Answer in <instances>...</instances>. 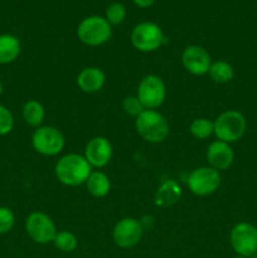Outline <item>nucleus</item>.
<instances>
[{
    "label": "nucleus",
    "mask_w": 257,
    "mask_h": 258,
    "mask_svg": "<svg viewBox=\"0 0 257 258\" xmlns=\"http://www.w3.org/2000/svg\"><path fill=\"white\" fill-rule=\"evenodd\" d=\"M85 184L88 193L95 198H103L111 189L110 179L102 171H92Z\"/></svg>",
    "instance_id": "nucleus-18"
},
{
    "label": "nucleus",
    "mask_w": 257,
    "mask_h": 258,
    "mask_svg": "<svg viewBox=\"0 0 257 258\" xmlns=\"http://www.w3.org/2000/svg\"><path fill=\"white\" fill-rule=\"evenodd\" d=\"M136 97L140 100L146 110H155V108L160 107L165 101V83L159 76H145L139 83Z\"/></svg>",
    "instance_id": "nucleus-10"
},
{
    "label": "nucleus",
    "mask_w": 257,
    "mask_h": 258,
    "mask_svg": "<svg viewBox=\"0 0 257 258\" xmlns=\"http://www.w3.org/2000/svg\"><path fill=\"white\" fill-rule=\"evenodd\" d=\"M139 222H140L141 227H143V229H144V231H145V229L151 228V227H153L154 217L153 216H144L143 218H141Z\"/></svg>",
    "instance_id": "nucleus-27"
},
{
    "label": "nucleus",
    "mask_w": 257,
    "mask_h": 258,
    "mask_svg": "<svg viewBox=\"0 0 257 258\" xmlns=\"http://www.w3.org/2000/svg\"><path fill=\"white\" fill-rule=\"evenodd\" d=\"M3 93V83H2V81H0V95H2Z\"/></svg>",
    "instance_id": "nucleus-29"
},
{
    "label": "nucleus",
    "mask_w": 257,
    "mask_h": 258,
    "mask_svg": "<svg viewBox=\"0 0 257 258\" xmlns=\"http://www.w3.org/2000/svg\"><path fill=\"white\" fill-rule=\"evenodd\" d=\"M122 108L125 111V113H127L128 116H133L135 118L138 116H140L146 110L136 96H128V97L123 98Z\"/></svg>",
    "instance_id": "nucleus-24"
},
{
    "label": "nucleus",
    "mask_w": 257,
    "mask_h": 258,
    "mask_svg": "<svg viewBox=\"0 0 257 258\" xmlns=\"http://www.w3.org/2000/svg\"><path fill=\"white\" fill-rule=\"evenodd\" d=\"M22 113L25 122L29 126H33V127H40L45 117L44 107L37 100L27 101L23 106Z\"/></svg>",
    "instance_id": "nucleus-19"
},
{
    "label": "nucleus",
    "mask_w": 257,
    "mask_h": 258,
    "mask_svg": "<svg viewBox=\"0 0 257 258\" xmlns=\"http://www.w3.org/2000/svg\"><path fill=\"white\" fill-rule=\"evenodd\" d=\"M15 224V216L8 207H0V234L9 233Z\"/></svg>",
    "instance_id": "nucleus-26"
},
{
    "label": "nucleus",
    "mask_w": 257,
    "mask_h": 258,
    "mask_svg": "<svg viewBox=\"0 0 257 258\" xmlns=\"http://www.w3.org/2000/svg\"><path fill=\"white\" fill-rule=\"evenodd\" d=\"M165 35L158 24L153 22H143L131 32V43L140 52H154L165 43Z\"/></svg>",
    "instance_id": "nucleus-5"
},
{
    "label": "nucleus",
    "mask_w": 257,
    "mask_h": 258,
    "mask_svg": "<svg viewBox=\"0 0 257 258\" xmlns=\"http://www.w3.org/2000/svg\"><path fill=\"white\" fill-rule=\"evenodd\" d=\"M22 44L13 34H0V64H9L18 59Z\"/></svg>",
    "instance_id": "nucleus-17"
},
{
    "label": "nucleus",
    "mask_w": 257,
    "mask_h": 258,
    "mask_svg": "<svg viewBox=\"0 0 257 258\" xmlns=\"http://www.w3.org/2000/svg\"><path fill=\"white\" fill-rule=\"evenodd\" d=\"M14 127V117L12 111L4 105H0V136H5L12 133Z\"/></svg>",
    "instance_id": "nucleus-25"
},
{
    "label": "nucleus",
    "mask_w": 257,
    "mask_h": 258,
    "mask_svg": "<svg viewBox=\"0 0 257 258\" xmlns=\"http://www.w3.org/2000/svg\"><path fill=\"white\" fill-rule=\"evenodd\" d=\"M234 258H247V257H242V256H236Z\"/></svg>",
    "instance_id": "nucleus-30"
},
{
    "label": "nucleus",
    "mask_w": 257,
    "mask_h": 258,
    "mask_svg": "<svg viewBox=\"0 0 257 258\" xmlns=\"http://www.w3.org/2000/svg\"><path fill=\"white\" fill-rule=\"evenodd\" d=\"M126 18V8L121 3H112L107 7L105 13V19L107 20L111 27L120 25Z\"/></svg>",
    "instance_id": "nucleus-23"
},
{
    "label": "nucleus",
    "mask_w": 257,
    "mask_h": 258,
    "mask_svg": "<svg viewBox=\"0 0 257 258\" xmlns=\"http://www.w3.org/2000/svg\"><path fill=\"white\" fill-rule=\"evenodd\" d=\"M189 131H190L193 138L198 139V140H206V139H208L209 136H212L214 134V123L212 121H209L208 118H196L190 123Z\"/></svg>",
    "instance_id": "nucleus-22"
},
{
    "label": "nucleus",
    "mask_w": 257,
    "mask_h": 258,
    "mask_svg": "<svg viewBox=\"0 0 257 258\" xmlns=\"http://www.w3.org/2000/svg\"><path fill=\"white\" fill-rule=\"evenodd\" d=\"M65 144L66 140L63 134L53 126H40L33 133V149L40 155H58L65 148Z\"/></svg>",
    "instance_id": "nucleus-9"
},
{
    "label": "nucleus",
    "mask_w": 257,
    "mask_h": 258,
    "mask_svg": "<svg viewBox=\"0 0 257 258\" xmlns=\"http://www.w3.org/2000/svg\"><path fill=\"white\" fill-rule=\"evenodd\" d=\"M229 243L237 256L252 258L257 254V228L251 223L241 222L232 228Z\"/></svg>",
    "instance_id": "nucleus-6"
},
{
    "label": "nucleus",
    "mask_w": 257,
    "mask_h": 258,
    "mask_svg": "<svg viewBox=\"0 0 257 258\" xmlns=\"http://www.w3.org/2000/svg\"><path fill=\"white\" fill-rule=\"evenodd\" d=\"M181 63L189 73L194 76L207 75L211 68L212 58L201 45H189L183 50Z\"/></svg>",
    "instance_id": "nucleus-12"
},
{
    "label": "nucleus",
    "mask_w": 257,
    "mask_h": 258,
    "mask_svg": "<svg viewBox=\"0 0 257 258\" xmlns=\"http://www.w3.org/2000/svg\"><path fill=\"white\" fill-rule=\"evenodd\" d=\"M112 34V27L103 17L91 15L78 24L77 37L88 47H98L108 42Z\"/></svg>",
    "instance_id": "nucleus-3"
},
{
    "label": "nucleus",
    "mask_w": 257,
    "mask_h": 258,
    "mask_svg": "<svg viewBox=\"0 0 257 258\" xmlns=\"http://www.w3.org/2000/svg\"><path fill=\"white\" fill-rule=\"evenodd\" d=\"M83 156L91 168H103L112 158V145L108 139L103 136H95L86 145Z\"/></svg>",
    "instance_id": "nucleus-13"
},
{
    "label": "nucleus",
    "mask_w": 257,
    "mask_h": 258,
    "mask_svg": "<svg viewBox=\"0 0 257 258\" xmlns=\"http://www.w3.org/2000/svg\"><path fill=\"white\" fill-rule=\"evenodd\" d=\"M144 229L140 222L131 217L120 219L112 229V239L117 247L128 249L135 247L141 241Z\"/></svg>",
    "instance_id": "nucleus-11"
},
{
    "label": "nucleus",
    "mask_w": 257,
    "mask_h": 258,
    "mask_svg": "<svg viewBox=\"0 0 257 258\" xmlns=\"http://www.w3.org/2000/svg\"><path fill=\"white\" fill-rule=\"evenodd\" d=\"M181 198V188L175 180L169 179L159 185L155 193V206L159 208H168L178 203Z\"/></svg>",
    "instance_id": "nucleus-16"
},
{
    "label": "nucleus",
    "mask_w": 257,
    "mask_h": 258,
    "mask_svg": "<svg viewBox=\"0 0 257 258\" xmlns=\"http://www.w3.org/2000/svg\"><path fill=\"white\" fill-rule=\"evenodd\" d=\"M57 249L65 253H70L73 252L78 246V239L72 232L70 231H59L55 234L54 239L52 242Z\"/></svg>",
    "instance_id": "nucleus-21"
},
{
    "label": "nucleus",
    "mask_w": 257,
    "mask_h": 258,
    "mask_svg": "<svg viewBox=\"0 0 257 258\" xmlns=\"http://www.w3.org/2000/svg\"><path fill=\"white\" fill-rule=\"evenodd\" d=\"M58 181L66 186H78L86 183L92 168L83 155L67 154L57 161L54 168Z\"/></svg>",
    "instance_id": "nucleus-1"
},
{
    "label": "nucleus",
    "mask_w": 257,
    "mask_h": 258,
    "mask_svg": "<svg viewBox=\"0 0 257 258\" xmlns=\"http://www.w3.org/2000/svg\"><path fill=\"white\" fill-rule=\"evenodd\" d=\"M25 232L33 242L38 244L52 243L57 234V227L48 214L33 212L25 219Z\"/></svg>",
    "instance_id": "nucleus-8"
},
{
    "label": "nucleus",
    "mask_w": 257,
    "mask_h": 258,
    "mask_svg": "<svg viewBox=\"0 0 257 258\" xmlns=\"http://www.w3.org/2000/svg\"><path fill=\"white\" fill-rule=\"evenodd\" d=\"M135 3V5H138L139 8H149L156 2V0H133Z\"/></svg>",
    "instance_id": "nucleus-28"
},
{
    "label": "nucleus",
    "mask_w": 257,
    "mask_h": 258,
    "mask_svg": "<svg viewBox=\"0 0 257 258\" xmlns=\"http://www.w3.org/2000/svg\"><path fill=\"white\" fill-rule=\"evenodd\" d=\"M106 75L97 67H86L78 73L77 85L86 93H96L105 86Z\"/></svg>",
    "instance_id": "nucleus-15"
},
{
    "label": "nucleus",
    "mask_w": 257,
    "mask_h": 258,
    "mask_svg": "<svg viewBox=\"0 0 257 258\" xmlns=\"http://www.w3.org/2000/svg\"><path fill=\"white\" fill-rule=\"evenodd\" d=\"M214 135L227 144L236 143L246 133L247 122L239 111L228 110L222 112L214 121Z\"/></svg>",
    "instance_id": "nucleus-4"
},
{
    "label": "nucleus",
    "mask_w": 257,
    "mask_h": 258,
    "mask_svg": "<svg viewBox=\"0 0 257 258\" xmlns=\"http://www.w3.org/2000/svg\"><path fill=\"white\" fill-rule=\"evenodd\" d=\"M208 75L214 83L224 85L233 80L234 70L226 60H216V62H212Z\"/></svg>",
    "instance_id": "nucleus-20"
},
{
    "label": "nucleus",
    "mask_w": 257,
    "mask_h": 258,
    "mask_svg": "<svg viewBox=\"0 0 257 258\" xmlns=\"http://www.w3.org/2000/svg\"><path fill=\"white\" fill-rule=\"evenodd\" d=\"M207 161L216 170H226L233 164L234 153L231 145L224 141L216 140L207 149Z\"/></svg>",
    "instance_id": "nucleus-14"
},
{
    "label": "nucleus",
    "mask_w": 257,
    "mask_h": 258,
    "mask_svg": "<svg viewBox=\"0 0 257 258\" xmlns=\"http://www.w3.org/2000/svg\"><path fill=\"white\" fill-rule=\"evenodd\" d=\"M189 190L198 197H207L216 193L221 185V174L211 166L197 168L186 179Z\"/></svg>",
    "instance_id": "nucleus-7"
},
{
    "label": "nucleus",
    "mask_w": 257,
    "mask_h": 258,
    "mask_svg": "<svg viewBox=\"0 0 257 258\" xmlns=\"http://www.w3.org/2000/svg\"><path fill=\"white\" fill-rule=\"evenodd\" d=\"M135 128L139 136L151 144H159L169 135L166 118L156 110H145L135 118Z\"/></svg>",
    "instance_id": "nucleus-2"
}]
</instances>
